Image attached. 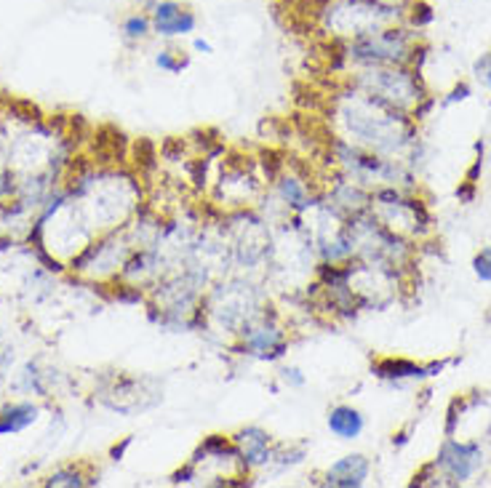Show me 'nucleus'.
Segmentation results:
<instances>
[{
    "instance_id": "f257e3e1",
    "label": "nucleus",
    "mask_w": 491,
    "mask_h": 488,
    "mask_svg": "<svg viewBox=\"0 0 491 488\" xmlns=\"http://www.w3.org/2000/svg\"><path fill=\"white\" fill-rule=\"evenodd\" d=\"M331 123L337 128V136L387 158L403 155L417 142L409 113H401L353 86H347L337 97L331 107Z\"/></svg>"
},
{
    "instance_id": "f03ea898",
    "label": "nucleus",
    "mask_w": 491,
    "mask_h": 488,
    "mask_svg": "<svg viewBox=\"0 0 491 488\" xmlns=\"http://www.w3.org/2000/svg\"><path fill=\"white\" fill-rule=\"evenodd\" d=\"M329 152L334 166L350 177L353 182L364 184L366 189H376V187H398V189H409L414 187V177L409 174V169L387 155L371 152L366 147H358L342 136H331L329 142Z\"/></svg>"
},
{
    "instance_id": "7ed1b4c3",
    "label": "nucleus",
    "mask_w": 491,
    "mask_h": 488,
    "mask_svg": "<svg viewBox=\"0 0 491 488\" xmlns=\"http://www.w3.org/2000/svg\"><path fill=\"white\" fill-rule=\"evenodd\" d=\"M414 57V38L409 30L387 24L374 32L358 35L353 41L337 43V61L342 69H364V67H390L409 64Z\"/></svg>"
},
{
    "instance_id": "20e7f679",
    "label": "nucleus",
    "mask_w": 491,
    "mask_h": 488,
    "mask_svg": "<svg viewBox=\"0 0 491 488\" xmlns=\"http://www.w3.org/2000/svg\"><path fill=\"white\" fill-rule=\"evenodd\" d=\"M401 8L382 5L376 0H323L318 8V27L331 41H353L387 24H398Z\"/></svg>"
},
{
    "instance_id": "39448f33",
    "label": "nucleus",
    "mask_w": 491,
    "mask_h": 488,
    "mask_svg": "<svg viewBox=\"0 0 491 488\" xmlns=\"http://www.w3.org/2000/svg\"><path fill=\"white\" fill-rule=\"evenodd\" d=\"M347 86L364 91L368 97H376L379 102H384L401 113H412V115L420 107V102L425 99V91H422L417 72L406 69V64L353 69Z\"/></svg>"
},
{
    "instance_id": "423d86ee",
    "label": "nucleus",
    "mask_w": 491,
    "mask_h": 488,
    "mask_svg": "<svg viewBox=\"0 0 491 488\" xmlns=\"http://www.w3.org/2000/svg\"><path fill=\"white\" fill-rule=\"evenodd\" d=\"M289 345L292 342H289L286 328L281 326V320L273 312H267V307L236 334V353L248 361H259V364L283 361L289 353Z\"/></svg>"
},
{
    "instance_id": "0eeeda50",
    "label": "nucleus",
    "mask_w": 491,
    "mask_h": 488,
    "mask_svg": "<svg viewBox=\"0 0 491 488\" xmlns=\"http://www.w3.org/2000/svg\"><path fill=\"white\" fill-rule=\"evenodd\" d=\"M387 230L398 235H420L428 230L430 216L420 200L406 198V189L398 187H376L371 189V208H368Z\"/></svg>"
},
{
    "instance_id": "6e6552de",
    "label": "nucleus",
    "mask_w": 491,
    "mask_h": 488,
    "mask_svg": "<svg viewBox=\"0 0 491 488\" xmlns=\"http://www.w3.org/2000/svg\"><path fill=\"white\" fill-rule=\"evenodd\" d=\"M484 465V451L478 443L446 437L438 448V456L432 459V481L430 486H462L468 483Z\"/></svg>"
},
{
    "instance_id": "1a4fd4ad",
    "label": "nucleus",
    "mask_w": 491,
    "mask_h": 488,
    "mask_svg": "<svg viewBox=\"0 0 491 488\" xmlns=\"http://www.w3.org/2000/svg\"><path fill=\"white\" fill-rule=\"evenodd\" d=\"M147 14L153 19V32L163 41L187 38L198 30V14L180 0H155Z\"/></svg>"
},
{
    "instance_id": "9d476101",
    "label": "nucleus",
    "mask_w": 491,
    "mask_h": 488,
    "mask_svg": "<svg viewBox=\"0 0 491 488\" xmlns=\"http://www.w3.org/2000/svg\"><path fill=\"white\" fill-rule=\"evenodd\" d=\"M230 437H233V443L238 448V456H241V462H244V467L248 473H256V470H264V467L273 465L278 443L264 428L248 425V428L236 429Z\"/></svg>"
},
{
    "instance_id": "9b49d317",
    "label": "nucleus",
    "mask_w": 491,
    "mask_h": 488,
    "mask_svg": "<svg viewBox=\"0 0 491 488\" xmlns=\"http://www.w3.org/2000/svg\"><path fill=\"white\" fill-rule=\"evenodd\" d=\"M371 459L366 454H345L331 467L323 470L320 486L326 488H361L368 483Z\"/></svg>"
},
{
    "instance_id": "f8f14e48",
    "label": "nucleus",
    "mask_w": 491,
    "mask_h": 488,
    "mask_svg": "<svg viewBox=\"0 0 491 488\" xmlns=\"http://www.w3.org/2000/svg\"><path fill=\"white\" fill-rule=\"evenodd\" d=\"M275 195L283 203L289 216H305L307 211H312L320 200V195L315 198L297 174H281L275 180Z\"/></svg>"
},
{
    "instance_id": "ddd939ff",
    "label": "nucleus",
    "mask_w": 491,
    "mask_h": 488,
    "mask_svg": "<svg viewBox=\"0 0 491 488\" xmlns=\"http://www.w3.org/2000/svg\"><path fill=\"white\" fill-rule=\"evenodd\" d=\"M443 371V364H414L406 358H379L371 364V373L382 382H406V379H428V376H438Z\"/></svg>"
},
{
    "instance_id": "4468645a",
    "label": "nucleus",
    "mask_w": 491,
    "mask_h": 488,
    "mask_svg": "<svg viewBox=\"0 0 491 488\" xmlns=\"http://www.w3.org/2000/svg\"><path fill=\"white\" fill-rule=\"evenodd\" d=\"M326 428H329V432H331L337 440L350 443V440H358V437L364 435V429H366V417H364V411H358V409L350 406V403H337V406H331L329 414H326Z\"/></svg>"
},
{
    "instance_id": "2eb2a0df",
    "label": "nucleus",
    "mask_w": 491,
    "mask_h": 488,
    "mask_svg": "<svg viewBox=\"0 0 491 488\" xmlns=\"http://www.w3.org/2000/svg\"><path fill=\"white\" fill-rule=\"evenodd\" d=\"M41 417V409L30 401L5 403L0 409V435H19L27 428H32Z\"/></svg>"
},
{
    "instance_id": "dca6fc26",
    "label": "nucleus",
    "mask_w": 491,
    "mask_h": 488,
    "mask_svg": "<svg viewBox=\"0 0 491 488\" xmlns=\"http://www.w3.org/2000/svg\"><path fill=\"white\" fill-rule=\"evenodd\" d=\"M121 35L128 46H139V43L150 41V38L155 35V32H153V19H150V14H147V11H139V8H134L131 14H125L121 22Z\"/></svg>"
},
{
    "instance_id": "f3484780",
    "label": "nucleus",
    "mask_w": 491,
    "mask_h": 488,
    "mask_svg": "<svg viewBox=\"0 0 491 488\" xmlns=\"http://www.w3.org/2000/svg\"><path fill=\"white\" fill-rule=\"evenodd\" d=\"M97 483H99V481L88 478V475H86L80 467H75V465L54 470V473L43 481V486H49V488H83V486H97Z\"/></svg>"
},
{
    "instance_id": "a211bd4d",
    "label": "nucleus",
    "mask_w": 491,
    "mask_h": 488,
    "mask_svg": "<svg viewBox=\"0 0 491 488\" xmlns=\"http://www.w3.org/2000/svg\"><path fill=\"white\" fill-rule=\"evenodd\" d=\"M307 459V446L305 443H278L275 446V456H273V467L278 473L294 470L300 467Z\"/></svg>"
},
{
    "instance_id": "6ab92c4d",
    "label": "nucleus",
    "mask_w": 491,
    "mask_h": 488,
    "mask_svg": "<svg viewBox=\"0 0 491 488\" xmlns=\"http://www.w3.org/2000/svg\"><path fill=\"white\" fill-rule=\"evenodd\" d=\"M155 67L166 75H180L190 67V57L180 51V49H161L155 54Z\"/></svg>"
},
{
    "instance_id": "aec40b11",
    "label": "nucleus",
    "mask_w": 491,
    "mask_h": 488,
    "mask_svg": "<svg viewBox=\"0 0 491 488\" xmlns=\"http://www.w3.org/2000/svg\"><path fill=\"white\" fill-rule=\"evenodd\" d=\"M195 481H200V470H198L192 462H187L182 467H177V470L169 475V483H171V486H190V483H195Z\"/></svg>"
},
{
    "instance_id": "412c9836",
    "label": "nucleus",
    "mask_w": 491,
    "mask_h": 488,
    "mask_svg": "<svg viewBox=\"0 0 491 488\" xmlns=\"http://www.w3.org/2000/svg\"><path fill=\"white\" fill-rule=\"evenodd\" d=\"M278 379H281V384L289 387V390H302L307 384L305 371L300 366H283L281 368V373H278Z\"/></svg>"
},
{
    "instance_id": "4be33fe9",
    "label": "nucleus",
    "mask_w": 491,
    "mask_h": 488,
    "mask_svg": "<svg viewBox=\"0 0 491 488\" xmlns=\"http://www.w3.org/2000/svg\"><path fill=\"white\" fill-rule=\"evenodd\" d=\"M430 22H432V8H430L428 3H422V0L412 3V11H409V24H412V27H417V30H422V27H428Z\"/></svg>"
},
{
    "instance_id": "5701e85b",
    "label": "nucleus",
    "mask_w": 491,
    "mask_h": 488,
    "mask_svg": "<svg viewBox=\"0 0 491 488\" xmlns=\"http://www.w3.org/2000/svg\"><path fill=\"white\" fill-rule=\"evenodd\" d=\"M473 272L478 281L491 283V248H481L473 259Z\"/></svg>"
},
{
    "instance_id": "b1692460",
    "label": "nucleus",
    "mask_w": 491,
    "mask_h": 488,
    "mask_svg": "<svg viewBox=\"0 0 491 488\" xmlns=\"http://www.w3.org/2000/svg\"><path fill=\"white\" fill-rule=\"evenodd\" d=\"M476 75H478V80L491 91V51L476 61Z\"/></svg>"
},
{
    "instance_id": "393cba45",
    "label": "nucleus",
    "mask_w": 491,
    "mask_h": 488,
    "mask_svg": "<svg viewBox=\"0 0 491 488\" xmlns=\"http://www.w3.org/2000/svg\"><path fill=\"white\" fill-rule=\"evenodd\" d=\"M131 443H134V437H131V435H128V437H123L121 446L116 443V446L110 448V459H113V462H121L123 456H125V451H128V446H131Z\"/></svg>"
},
{
    "instance_id": "a878e982",
    "label": "nucleus",
    "mask_w": 491,
    "mask_h": 488,
    "mask_svg": "<svg viewBox=\"0 0 491 488\" xmlns=\"http://www.w3.org/2000/svg\"><path fill=\"white\" fill-rule=\"evenodd\" d=\"M468 97H470V86H468V83H459V86L449 94L446 105H451V102H462V99H468Z\"/></svg>"
},
{
    "instance_id": "bb28decb",
    "label": "nucleus",
    "mask_w": 491,
    "mask_h": 488,
    "mask_svg": "<svg viewBox=\"0 0 491 488\" xmlns=\"http://www.w3.org/2000/svg\"><path fill=\"white\" fill-rule=\"evenodd\" d=\"M192 51H198V54H214V46L206 38H192Z\"/></svg>"
},
{
    "instance_id": "cd10ccee",
    "label": "nucleus",
    "mask_w": 491,
    "mask_h": 488,
    "mask_svg": "<svg viewBox=\"0 0 491 488\" xmlns=\"http://www.w3.org/2000/svg\"><path fill=\"white\" fill-rule=\"evenodd\" d=\"M376 3H382V5H390V8H403L409 0H376Z\"/></svg>"
},
{
    "instance_id": "c85d7f7f",
    "label": "nucleus",
    "mask_w": 491,
    "mask_h": 488,
    "mask_svg": "<svg viewBox=\"0 0 491 488\" xmlns=\"http://www.w3.org/2000/svg\"><path fill=\"white\" fill-rule=\"evenodd\" d=\"M153 3H155V0H136L139 11H150V8H153Z\"/></svg>"
}]
</instances>
